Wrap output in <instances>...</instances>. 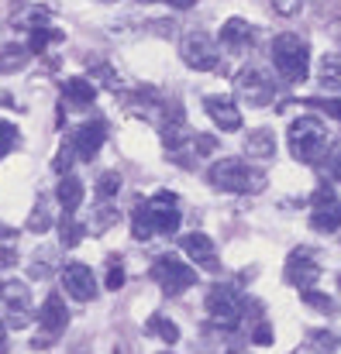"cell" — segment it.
I'll list each match as a JSON object with an SVG mask.
<instances>
[{
	"mask_svg": "<svg viewBox=\"0 0 341 354\" xmlns=\"http://www.w3.org/2000/svg\"><path fill=\"white\" fill-rule=\"evenodd\" d=\"M131 231L138 241H148L152 234H176L180 231V210L173 193H155L148 203H138L131 214Z\"/></svg>",
	"mask_w": 341,
	"mask_h": 354,
	"instance_id": "1",
	"label": "cell"
},
{
	"mask_svg": "<svg viewBox=\"0 0 341 354\" xmlns=\"http://www.w3.org/2000/svg\"><path fill=\"white\" fill-rule=\"evenodd\" d=\"M286 145H290V155L304 165H314L324 151H328V131H324V120L314 118V114H304L290 124L286 131Z\"/></svg>",
	"mask_w": 341,
	"mask_h": 354,
	"instance_id": "2",
	"label": "cell"
},
{
	"mask_svg": "<svg viewBox=\"0 0 341 354\" xmlns=\"http://www.w3.org/2000/svg\"><path fill=\"white\" fill-rule=\"evenodd\" d=\"M272 66L286 83H304L311 76V48L300 35H276L272 38Z\"/></svg>",
	"mask_w": 341,
	"mask_h": 354,
	"instance_id": "3",
	"label": "cell"
},
{
	"mask_svg": "<svg viewBox=\"0 0 341 354\" xmlns=\"http://www.w3.org/2000/svg\"><path fill=\"white\" fill-rule=\"evenodd\" d=\"M211 186L221 189V193H259L265 186V172L262 169H252L248 162L241 158H218L207 172Z\"/></svg>",
	"mask_w": 341,
	"mask_h": 354,
	"instance_id": "4",
	"label": "cell"
},
{
	"mask_svg": "<svg viewBox=\"0 0 341 354\" xmlns=\"http://www.w3.org/2000/svg\"><path fill=\"white\" fill-rule=\"evenodd\" d=\"M180 59H183L190 69H197V73H211V69L221 66V48L214 45L211 35L190 31V35L180 41Z\"/></svg>",
	"mask_w": 341,
	"mask_h": 354,
	"instance_id": "5",
	"label": "cell"
},
{
	"mask_svg": "<svg viewBox=\"0 0 341 354\" xmlns=\"http://www.w3.org/2000/svg\"><path fill=\"white\" fill-rule=\"evenodd\" d=\"M234 90H238V97H241L248 107H265V104H272L276 83H272V76H265L259 66H245V69L234 76Z\"/></svg>",
	"mask_w": 341,
	"mask_h": 354,
	"instance_id": "6",
	"label": "cell"
},
{
	"mask_svg": "<svg viewBox=\"0 0 341 354\" xmlns=\"http://www.w3.org/2000/svg\"><path fill=\"white\" fill-rule=\"evenodd\" d=\"M152 275H155V282H159V289L166 296H180V292H186L197 282V268H190L186 261H180L173 254L169 258H159L155 268H152Z\"/></svg>",
	"mask_w": 341,
	"mask_h": 354,
	"instance_id": "7",
	"label": "cell"
},
{
	"mask_svg": "<svg viewBox=\"0 0 341 354\" xmlns=\"http://www.w3.org/2000/svg\"><path fill=\"white\" fill-rule=\"evenodd\" d=\"M3 317H7V324L14 330H21V327L31 324V292L17 279L3 282Z\"/></svg>",
	"mask_w": 341,
	"mask_h": 354,
	"instance_id": "8",
	"label": "cell"
},
{
	"mask_svg": "<svg viewBox=\"0 0 341 354\" xmlns=\"http://www.w3.org/2000/svg\"><path fill=\"white\" fill-rule=\"evenodd\" d=\"M207 313H211V320L218 324V327H234L238 320H241V299H238V292L231 289V286H214L211 292H207Z\"/></svg>",
	"mask_w": 341,
	"mask_h": 354,
	"instance_id": "9",
	"label": "cell"
},
{
	"mask_svg": "<svg viewBox=\"0 0 341 354\" xmlns=\"http://www.w3.org/2000/svg\"><path fill=\"white\" fill-rule=\"evenodd\" d=\"M317 279H321V265H317V258H314L307 248H297V251L286 258V282H293V286L304 292V289H314Z\"/></svg>",
	"mask_w": 341,
	"mask_h": 354,
	"instance_id": "10",
	"label": "cell"
},
{
	"mask_svg": "<svg viewBox=\"0 0 341 354\" xmlns=\"http://www.w3.org/2000/svg\"><path fill=\"white\" fill-rule=\"evenodd\" d=\"M62 289H66L73 299H80V303L97 299V279H94V272H90L83 261H69V265L62 268Z\"/></svg>",
	"mask_w": 341,
	"mask_h": 354,
	"instance_id": "11",
	"label": "cell"
},
{
	"mask_svg": "<svg viewBox=\"0 0 341 354\" xmlns=\"http://www.w3.org/2000/svg\"><path fill=\"white\" fill-rule=\"evenodd\" d=\"M311 224L324 234L338 231L341 227V200H335L331 189H317L314 193V214H311Z\"/></svg>",
	"mask_w": 341,
	"mask_h": 354,
	"instance_id": "12",
	"label": "cell"
},
{
	"mask_svg": "<svg viewBox=\"0 0 341 354\" xmlns=\"http://www.w3.org/2000/svg\"><path fill=\"white\" fill-rule=\"evenodd\" d=\"M183 251L190 254V261H193L197 268H207V272H218V268H221L218 248H214V241L204 234V231H193V234L183 237Z\"/></svg>",
	"mask_w": 341,
	"mask_h": 354,
	"instance_id": "13",
	"label": "cell"
},
{
	"mask_svg": "<svg viewBox=\"0 0 341 354\" xmlns=\"http://www.w3.org/2000/svg\"><path fill=\"white\" fill-rule=\"evenodd\" d=\"M38 324H42L45 337H59V334L66 330V324H69V310H66V303H62L59 292L49 296V299L42 303V310H38Z\"/></svg>",
	"mask_w": 341,
	"mask_h": 354,
	"instance_id": "14",
	"label": "cell"
},
{
	"mask_svg": "<svg viewBox=\"0 0 341 354\" xmlns=\"http://www.w3.org/2000/svg\"><path fill=\"white\" fill-rule=\"evenodd\" d=\"M104 141H107V131H104V124L100 120H90V124H80L76 131H73V145H76V151H80V158H94L100 148H104Z\"/></svg>",
	"mask_w": 341,
	"mask_h": 354,
	"instance_id": "15",
	"label": "cell"
},
{
	"mask_svg": "<svg viewBox=\"0 0 341 354\" xmlns=\"http://www.w3.org/2000/svg\"><path fill=\"white\" fill-rule=\"evenodd\" d=\"M204 111L211 114V120H214L221 131H238V127H241V111H238L227 97H207V100H204Z\"/></svg>",
	"mask_w": 341,
	"mask_h": 354,
	"instance_id": "16",
	"label": "cell"
},
{
	"mask_svg": "<svg viewBox=\"0 0 341 354\" xmlns=\"http://www.w3.org/2000/svg\"><path fill=\"white\" fill-rule=\"evenodd\" d=\"M62 97H66L69 107H90L97 100V86L87 76H73V80L62 83Z\"/></svg>",
	"mask_w": 341,
	"mask_h": 354,
	"instance_id": "17",
	"label": "cell"
},
{
	"mask_svg": "<svg viewBox=\"0 0 341 354\" xmlns=\"http://www.w3.org/2000/svg\"><path fill=\"white\" fill-rule=\"evenodd\" d=\"M248 41H252V24H248V21H241V17L225 21V28H221V45H225V48L241 52Z\"/></svg>",
	"mask_w": 341,
	"mask_h": 354,
	"instance_id": "18",
	"label": "cell"
},
{
	"mask_svg": "<svg viewBox=\"0 0 341 354\" xmlns=\"http://www.w3.org/2000/svg\"><path fill=\"white\" fill-rule=\"evenodd\" d=\"M245 151L252 155V158H272L276 155V138H272V131L269 127H255L248 138H245Z\"/></svg>",
	"mask_w": 341,
	"mask_h": 354,
	"instance_id": "19",
	"label": "cell"
},
{
	"mask_svg": "<svg viewBox=\"0 0 341 354\" xmlns=\"http://www.w3.org/2000/svg\"><path fill=\"white\" fill-rule=\"evenodd\" d=\"M83 183L76 179V176H66L59 186H55V196H59V207L66 210V214H76V207L83 203Z\"/></svg>",
	"mask_w": 341,
	"mask_h": 354,
	"instance_id": "20",
	"label": "cell"
},
{
	"mask_svg": "<svg viewBox=\"0 0 341 354\" xmlns=\"http://www.w3.org/2000/svg\"><path fill=\"white\" fill-rule=\"evenodd\" d=\"M145 327H148V334H155V337H159L162 344H169V348L180 341V327H176L173 320L159 317V313H155V317H148V324H145Z\"/></svg>",
	"mask_w": 341,
	"mask_h": 354,
	"instance_id": "21",
	"label": "cell"
},
{
	"mask_svg": "<svg viewBox=\"0 0 341 354\" xmlns=\"http://www.w3.org/2000/svg\"><path fill=\"white\" fill-rule=\"evenodd\" d=\"M307 344L314 354H335L338 351V334L335 330H311L307 334Z\"/></svg>",
	"mask_w": 341,
	"mask_h": 354,
	"instance_id": "22",
	"label": "cell"
},
{
	"mask_svg": "<svg viewBox=\"0 0 341 354\" xmlns=\"http://www.w3.org/2000/svg\"><path fill=\"white\" fill-rule=\"evenodd\" d=\"M321 86L324 90H341V59H324L321 62Z\"/></svg>",
	"mask_w": 341,
	"mask_h": 354,
	"instance_id": "23",
	"label": "cell"
},
{
	"mask_svg": "<svg viewBox=\"0 0 341 354\" xmlns=\"http://www.w3.org/2000/svg\"><path fill=\"white\" fill-rule=\"evenodd\" d=\"M83 234H87V227H80V224L73 221V214H62V217H59V237H62V244H80Z\"/></svg>",
	"mask_w": 341,
	"mask_h": 354,
	"instance_id": "24",
	"label": "cell"
},
{
	"mask_svg": "<svg viewBox=\"0 0 341 354\" xmlns=\"http://www.w3.org/2000/svg\"><path fill=\"white\" fill-rule=\"evenodd\" d=\"M49 41H62V31H52V28H31V38H28V48H31V52H45Z\"/></svg>",
	"mask_w": 341,
	"mask_h": 354,
	"instance_id": "25",
	"label": "cell"
},
{
	"mask_svg": "<svg viewBox=\"0 0 341 354\" xmlns=\"http://www.w3.org/2000/svg\"><path fill=\"white\" fill-rule=\"evenodd\" d=\"M121 193V176L117 172H100V179H97V196L100 200H114Z\"/></svg>",
	"mask_w": 341,
	"mask_h": 354,
	"instance_id": "26",
	"label": "cell"
},
{
	"mask_svg": "<svg viewBox=\"0 0 341 354\" xmlns=\"http://www.w3.org/2000/svg\"><path fill=\"white\" fill-rule=\"evenodd\" d=\"M307 306H314L317 313H335V299H328L324 292H317V289H304V296H300Z\"/></svg>",
	"mask_w": 341,
	"mask_h": 354,
	"instance_id": "27",
	"label": "cell"
},
{
	"mask_svg": "<svg viewBox=\"0 0 341 354\" xmlns=\"http://www.w3.org/2000/svg\"><path fill=\"white\" fill-rule=\"evenodd\" d=\"M73 155H80V151H76V145H73V138H69V141H66V145L55 151L52 169H55V172H69V169H73Z\"/></svg>",
	"mask_w": 341,
	"mask_h": 354,
	"instance_id": "28",
	"label": "cell"
},
{
	"mask_svg": "<svg viewBox=\"0 0 341 354\" xmlns=\"http://www.w3.org/2000/svg\"><path fill=\"white\" fill-rule=\"evenodd\" d=\"M104 203H107V200H104ZM104 203L97 207V217H94V224H90V231H94V234H100V231H107L111 224H117V210L104 207Z\"/></svg>",
	"mask_w": 341,
	"mask_h": 354,
	"instance_id": "29",
	"label": "cell"
},
{
	"mask_svg": "<svg viewBox=\"0 0 341 354\" xmlns=\"http://www.w3.org/2000/svg\"><path fill=\"white\" fill-rule=\"evenodd\" d=\"M28 52H31V48H21V45H7V48H3V69H7V73H14V69H17V66H21V62L28 59Z\"/></svg>",
	"mask_w": 341,
	"mask_h": 354,
	"instance_id": "30",
	"label": "cell"
},
{
	"mask_svg": "<svg viewBox=\"0 0 341 354\" xmlns=\"http://www.w3.org/2000/svg\"><path fill=\"white\" fill-rule=\"evenodd\" d=\"M52 227V217L45 214V207L38 203L35 210H31V217H28V231H35V234H42V231H49Z\"/></svg>",
	"mask_w": 341,
	"mask_h": 354,
	"instance_id": "31",
	"label": "cell"
},
{
	"mask_svg": "<svg viewBox=\"0 0 341 354\" xmlns=\"http://www.w3.org/2000/svg\"><path fill=\"white\" fill-rule=\"evenodd\" d=\"M104 282H107L111 292L124 286V265H121V258H111V261H107V279H104Z\"/></svg>",
	"mask_w": 341,
	"mask_h": 354,
	"instance_id": "32",
	"label": "cell"
},
{
	"mask_svg": "<svg viewBox=\"0 0 341 354\" xmlns=\"http://www.w3.org/2000/svg\"><path fill=\"white\" fill-rule=\"evenodd\" d=\"M272 3V10H279L283 17H293L300 7H304V0H269Z\"/></svg>",
	"mask_w": 341,
	"mask_h": 354,
	"instance_id": "33",
	"label": "cell"
},
{
	"mask_svg": "<svg viewBox=\"0 0 341 354\" xmlns=\"http://www.w3.org/2000/svg\"><path fill=\"white\" fill-rule=\"evenodd\" d=\"M218 148V138H211V134H197V141H193V151L197 155H211Z\"/></svg>",
	"mask_w": 341,
	"mask_h": 354,
	"instance_id": "34",
	"label": "cell"
},
{
	"mask_svg": "<svg viewBox=\"0 0 341 354\" xmlns=\"http://www.w3.org/2000/svg\"><path fill=\"white\" fill-rule=\"evenodd\" d=\"M17 148V127L14 124H3V155H10Z\"/></svg>",
	"mask_w": 341,
	"mask_h": 354,
	"instance_id": "35",
	"label": "cell"
},
{
	"mask_svg": "<svg viewBox=\"0 0 341 354\" xmlns=\"http://www.w3.org/2000/svg\"><path fill=\"white\" fill-rule=\"evenodd\" d=\"M311 107H321V111H328L331 118L341 120V100H307Z\"/></svg>",
	"mask_w": 341,
	"mask_h": 354,
	"instance_id": "36",
	"label": "cell"
},
{
	"mask_svg": "<svg viewBox=\"0 0 341 354\" xmlns=\"http://www.w3.org/2000/svg\"><path fill=\"white\" fill-rule=\"evenodd\" d=\"M328 169H331V176H335V179H341V145H335V148H331Z\"/></svg>",
	"mask_w": 341,
	"mask_h": 354,
	"instance_id": "37",
	"label": "cell"
},
{
	"mask_svg": "<svg viewBox=\"0 0 341 354\" xmlns=\"http://www.w3.org/2000/svg\"><path fill=\"white\" fill-rule=\"evenodd\" d=\"M272 341V330L265 327V324H259V330H255V344H269Z\"/></svg>",
	"mask_w": 341,
	"mask_h": 354,
	"instance_id": "38",
	"label": "cell"
},
{
	"mask_svg": "<svg viewBox=\"0 0 341 354\" xmlns=\"http://www.w3.org/2000/svg\"><path fill=\"white\" fill-rule=\"evenodd\" d=\"M169 7H176V10H186V7H193L197 0H166Z\"/></svg>",
	"mask_w": 341,
	"mask_h": 354,
	"instance_id": "39",
	"label": "cell"
},
{
	"mask_svg": "<svg viewBox=\"0 0 341 354\" xmlns=\"http://www.w3.org/2000/svg\"><path fill=\"white\" fill-rule=\"evenodd\" d=\"M138 3H152V0H138Z\"/></svg>",
	"mask_w": 341,
	"mask_h": 354,
	"instance_id": "40",
	"label": "cell"
},
{
	"mask_svg": "<svg viewBox=\"0 0 341 354\" xmlns=\"http://www.w3.org/2000/svg\"><path fill=\"white\" fill-rule=\"evenodd\" d=\"M234 354H238V351H234Z\"/></svg>",
	"mask_w": 341,
	"mask_h": 354,
	"instance_id": "41",
	"label": "cell"
}]
</instances>
